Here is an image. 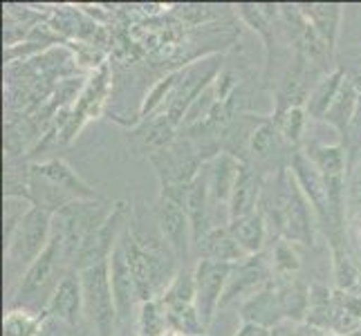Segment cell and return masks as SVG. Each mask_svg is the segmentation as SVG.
Returning a JSON list of instances; mask_svg holds the SVG:
<instances>
[{
    "label": "cell",
    "mask_w": 361,
    "mask_h": 336,
    "mask_svg": "<svg viewBox=\"0 0 361 336\" xmlns=\"http://www.w3.org/2000/svg\"><path fill=\"white\" fill-rule=\"evenodd\" d=\"M126 216H128L126 202H115L113 213L104 220L102 227L88 235V240L79 249L77 258H74V269L83 271V269H90L99 263L110 260L123 229H126Z\"/></svg>",
    "instance_id": "7"
},
{
    "label": "cell",
    "mask_w": 361,
    "mask_h": 336,
    "mask_svg": "<svg viewBox=\"0 0 361 336\" xmlns=\"http://www.w3.org/2000/svg\"><path fill=\"white\" fill-rule=\"evenodd\" d=\"M233 265L227 263H214V260H197L193 269L195 278V305L197 314L202 318V325L209 330L211 321L220 309V301L225 296L227 280Z\"/></svg>",
    "instance_id": "8"
},
{
    "label": "cell",
    "mask_w": 361,
    "mask_h": 336,
    "mask_svg": "<svg viewBox=\"0 0 361 336\" xmlns=\"http://www.w3.org/2000/svg\"><path fill=\"white\" fill-rule=\"evenodd\" d=\"M290 170L294 173V178L301 186L303 195L307 197V202L312 204L317 222L321 224L326 233L332 231V204H330V193L328 186L323 182L319 168L314 166V161L310 159L307 153L303 151H294L290 159Z\"/></svg>",
    "instance_id": "9"
},
{
    "label": "cell",
    "mask_w": 361,
    "mask_h": 336,
    "mask_svg": "<svg viewBox=\"0 0 361 336\" xmlns=\"http://www.w3.org/2000/svg\"><path fill=\"white\" fill-rule=\"evenodd\" d=\"M240 314L245 323H254V325H260L265 330L279 328V323L285 318V312H283L274 278L265 290H260L254 298H249V301L243 303Z\"/></svg>",
    "instance_id": "19"
},
{
    "label": "cell",
    "mask_w": 361,
    "mask_h": 336,
    "mask_svg": "<svg viewBox=\"0 0 361 336\" xmlns=\"http://www.w3.org/2000/svg\"><path fill=\"white\" fill-rule=\"evenodd\" d=\"M70 269H74V265L70 256L66 254L63 242L56 235H52L47 249L36 258V263L23 276L16 292V307L30 309V312L36 314H45L49 298H52L59 282L63 280Z\"/></svg>",
    "instance_id": "2"
},
{
    "label": "cell",
    "mask_w": 361,
    "mask_h": 336,
    "mask_svg": "<svg viewBox=\"0 0 361 336\" xmlns=\"http://www.w3.org/2000/svg\"><path fill=\"white\" fill-rule=\"evenodd\" d=\"M345 213L350 218L353 227L361 231V164L350 178V186H348V206Z\"/></svg>",
    "instance_id": "31"
},
{
    "label": "cell",
    "mask_w": 361,
    "mask_h": 336,
    "mask_svg": "<svg viewBox=\"0 0 361 336\" xmlns=\"http://www.w3.org/2000/svg\"><path fill=\"white\" fill-rule=\"evenodd\" d=\"M110 282H113L117 316H119V321H126L133 312V307L140 303V296H137L135 276L130 271V265H128L126 251H123V247H121V240L117 242L113 256H110Z\"/></svg>",
    "instance_id": "14"
},
{
    "label": "cell",
    "mask_w": 361,
    "mask_h": 336,
    "mask_svg": "<svg viewBox=\"0 0 361 336\" xmlns=\"http://www.w3.org/2000/svg\"><path fill=\"white\" fill-rule=\"evenodd\" d=\"M235 336H271V330H265L260 325H254V323H245L243 330Z\"/></svg>",
    "instance_id": "32"
},
{
    "label": "cell",
    "mask_w": 361,
    "mask_h": 336,
    "mask_svg": "<svg viewBox=\"0 0 361 336\" xmlns=\"http://www.w3.org/2000/svg\"><path fill=\"white\" fill-rule=\"evenodd\" d=\"M274 278L271 265L265 260L263 254L258 256H249L243 263H235L231 267L229 280H227V290L222 296L220 307H227L229 303L238 301V298H254L260 290H265Z\"/></svg>",
    "instance_id": "10"
},
{
    "label": "cell",
    "mask_w": 361,
    "mask_h": 336,
    "mask_svg": "<svg viewBox=\"0 0 361 336\" xmlns=\"http://www.w3.org/2000/svg\"><path fill=\"white\" fill-rule=\"evenodd\" d=\"M359 101H361V94H359L357 83L345 77L337 97H334L330 110L326 112V117H323V121H328L330 126L339 132L341 144H348V132H350V126L357 117Z\"/></svg>",
    "instance_id": "20"
},
{
    "label": "cell",
    "mask_w": 361,
    "mask_h": 336,
    "mask_svg": "<svg viewBox=\"0 0 361 336\" xmlns=\"http://www.w3.org/2000/svg\"><path fill=\"white\" fill-rule=\"evenodd\" d=\"M301 269V260H298L294 244L288 240H279L274 244L271 251V271L274 276H296V271Z\"/></svg>",
    "instance_id": "30"
},
{
    "label": "cell",
    "mask_w": 361,
    "mask_h": 336,
    "mask_svg": "<svg viewBox=\"0 0 361 336\" xmlns=\"http://www.w3.org/2000/svg\"><path fill=\"white\" fill-rule=\"evenodd\" d=\"M113 209L115 202L102 200V197L99 200H74L61 206L52 216V235L61 238L72 265L88 235L102 227L104 220L113 213Z\"/></svg>",
    "instance_id": "4"
},
{
    "label": "cell",
    "mask_w": 361,
    "mask_h": 336,
    "mask_svg": "<svg viewBox=\"0 0 361 336\" xmlns=\"http://www.w3.org/2000/svg\"><path fill=\"white\" fill-rule=\"evenodd\" d=\"M227 227L249 256H258L263 251L265 240H267V220L260 211L254 216L231 220V222H227Z\"/></svg>",
    "instance_id": "23"
},
{
    "label": "cell",
    "mask_w": 361,
    "mask_h": 336,
    "mask_svg": "<svg viewBox=\"0 0 361 336\" xmlns=\"http://www.w3.org/2000/svg\"><path fill=\"white\" fill-rule=\"evenodd\" d=\"M184 209L186 216L191 222V231H193V247L200 242L202 235L211 229V193H209V173L207 166L200 170L189 189L184 193Z\"/></svg>",
    "instance_id": "15"
},
{
    "label": "cell",
    "mask_w": 361,
    "mask_h": 336,
    "mask_svg": "<svg viewBox=\"0 0 361 336\" xmlns=\"http://www.w3.org/2000/svg\"><path fill=\"white\" fill-rule=\"evenodd\" d=\"M343 81H345L343 70H334V72L328 74L326 79H321L317 83V88L310 92V99H307V104H305L307 117H312V119H323V117H326V112L330 110L334 97H337V92H339Z\"/></svg>",
    "instance_id": "25"
},
{
    "label": "cell",
    "mask_w": 361,
    "mask_h": 336,
    "mask_svg": "<svg viewBox=\"0 0 361 336\" xmlns=\"http://www.w3.org/2000/svg\"><path fill=\"white\" fill-rule=\"evenodd\" d=\"M83 312V285H81V273L77 269H70L63 280L59 282L52 298H49L45 314L54 316L59 321L68 323V325L77 328L79 318Z\"/></svg>",
    "instance_id": "13"
},
{
    "label": "cell",
    "mask_w": 361,
    "mask_h": 336,
    "mask_svg": "<svg viewBox=\"0 0 361 336\" xmlns=\"http://www.w3.org/2000/svg\"><path fill=\"white\" fill-rule=\"evenodd\" d=\"M137 325H140V336H161L169 330L164 309H161L159 301H151V303L140 305Z\"/></svg>",
    "instance_id": "29"
},
{
    "label": "cell",
    "mask_w": 361,
    "mask_h": 336,
    "mask_svg": "<svg viewBox=\"0 0 361 336\" xmlns=\"http://www.w3.org/2000/svg\"><path fill=\"white\" fill-rule=\"evenodd\" d=\"M193 249L200 260H214V263L235 265L249 258V254L231 235L229 227H211Z\"/></svg>",
    "instance_id": "16"
},
{
    "label": "cell",
    "mask_w": 361,
    "mask_h": 336,
    "mask_svg": "<svg viewBox=\"0 0 361 336\" xmlns=\"http://www.w3.org/2000/svg\"><path fill=\"white\" fill-rule=\"evenodd\" d=\"M79 273L83 285V312L94 325L97 336H115V323L119 316L110 282V260Z\"/></svg>",
    "instance_id": "5"
},
{
    "label": "cell",
    "mask_w": 361,
    "mask_h": 336,
    "mask_svg": "<svg viewBox=\"0 0 361 336\" xmlns=\"http://www.w3.org/2000/svg\"><path fill=\"white\" fill-rule=\"evenodd\" d=\"M283 146H288V144L281 139V135H279L276 126H274L271 117H265L263 123H260V126L256 128V132L252 137V144H249V155H247V159L252 157L256 164H271L274 157L281 155V148Z\"/></svg>",
    "instance_id": "24"
},
{
    "label": "cell",
    "mask_w": 361,
    "mask_h": 336,
    "mask_svg": "<svg viewBox=\"0 0 361 336\" xmlns=\"http://www.w3.org/2000/svg\"><path fill=\"white\" fill-rule=\"evenodd\" d=\"M52 211L32 206L5 242V265L9 282L25 276L52 240Z\"/></svg>",
    "instance_id": "3"
},
{
    "label": "cell",
    "mask_w": 361,
    "mask_h": 336,
    "mask_svg": "<svg viewBox=\"0 0 361 336\" xmlns=\"http://www.w3.org/2000/svg\"><path fill=\"white\" fill-rule=\"evenodd\" d=\"M243 161L238 157H233L229 153L216 155L214 159L207 164V173H209V193H211V204H227L231 200L233 186L238 182V175L243 170Z\"/></svg>",
    "instance_id": "18"
},
{
    "label": "cell",
    "mask_w": 361,
    "mask_h": 336,
    "mask_svg": "<svg viewBox=\"0 0 361 336\" xmlns=\"http://www.w3.org/2000/svg\"><path fill=\"white\" fill-rule=\"evenodd\" d=\"M361 325V296L350 292L334 294V314L332 328L337 334H353Z\"/></svg>",
    "instance_id": "26"
},
{
    "label": "cell",
    "mask_w": 361,
    "mask_h": 336,
    "mask_svg": "<svg viewBox=\"0 0 361 336\" xmlns=\"http://www.w3.org/2000/svg\"><path fill=\"white\" fill-rule=\"evenodd\" d=\"M45 316L47 314H36L23 307L9 309L3 318V336H39Z\"/></svg>",
    "instance_id": "27"
},
{
    "label": "cell",
    "mask_w": 361,
    "mask_h": 336,
    "mask_svg": "<svg viewBox=\"0 0 361 336\" xmlns=\"http://www.w3.org/2000/svg\"><path fill=\"white\" fill-rule=\"evenodd\" d=\"M330 251H332V271H334V282L341 292H353L359 287L361 280V269L355 263V258L348 249L345 235L330 240Z\"/></svg>",
    "instance_id": "22"
},
{
    "label": "cell",
    "mask_w": 361,
    "mask_h": 336,
    "mask_svg": "<svg viewBox=\"0 0 361 336\" xmlns=\"http://www.w3.org/2000/svg\"><path fill=\"white\" fill-rule=\"evenodd\" d=\"M260 213L267 224H274L279 240H288L292 244H312L314 242V220L312 204L307 202L301 186L290 168H281L274 175V191L265 186Z\"/></svg>",
    "instance_id": "1"
},
{
    "label": "cell",
    "mask_w": 361,
    "mask_h": 336,
    "mask_svg": "<svg viewBox=\"0 0 361 336\" xmlns=\"http://www.w3.org/2000/svg\"><path fill=\"white\" fill-rule=\"evenodd\" d=\"M108 90H110V70L108 66H102L94 72V77L85 83L81 97L77 99V106L70 112V119L63 128V142H70L72 137H77V132L83 128V123L88 119L102 115Z\"/></svg>",
    "instance_id": "11"
},
{
    "label": "cell",
    "mask_w": 361,
    "mask_h": 336,
    "mask_svg": "<svg viewBox=\"0 0 361 336\" xmlns=\"http://www.w3.org/2000/svg\"><path fill=\"white\" fill-rule=\"evenodd\" d=\"M305 117L307 112L305 108H290L281 112V115H274L271 121L274 126H276L281 139L288 144L290 148H298V144H301V137H303V130H305Z\"/></svg>",
    "instance_id": "28"
},
{
    "label": "cell",
    "mask_w": 361,
    "mask_h": 336,
    "mask_svg": "<svg viewBox=\"0 0 361 336\" xmlns=\"http://www.w3.org/2000/svg\"><path fill=\"white\" fill-rule=\"evenodd\" d=\"M298 11L305 16V20L317 30V34L326 41L330 54H334L337 47V36H339V25L343 18V7L341 5H326V3H312V5H296Z\"/></svg>",
    "instance_id": "21"
},
{
    "label": "cell",
    "mask_w": 361,
    "mask_h": 336,
    "mask_svg": "<svg viewBox=\"0 0 361 336\" xmlns=\"http://www.w3.org/2000/svg\"><path fill=\"white\" fill-rule=\"evenodd\" d=\"M176 128L178 126L166 115L148 117L137 128L128 130V142L137 155H146L151 159L153 155L166 151V148L178 139Z\"/></svg>",
    "instance_id": "12"
},
{
    "label": "cell",
    "mask_w": 361,
    "mask_h": 336,
    "mask_svg": "<svg viewBox=\"0 0 361 336\" xmlns=\"http://www.w3.org/2000/svg\"><path fill=\"white\" fill-rule=\"evenodd\" d=\"M263 191H265L263 178L245 164L243 170H240V175H238V182H235V186H233L231 200H229V206H227V211H229V220L227 222L258 213L260 200H263Z\"/></svg>",
    "instance_id": "17"
},
{
    "label": "cell",
    "mask_w": 361,
    "mask_h": 336,
    "mask_svg": "<svg viewBox=\"0 0 361 336\" xmlns=\"http://www.w3.org/2000/svg\"><path fill=\"white\" fill-rule=\"evenodd\" d=\"M184 193L186 189H161L155 206V218L161 238L173 249V254L178 256L182 267H186V260H189L193 247V231L184 209Z\"/></svg>",
    "instance_id": "6"
},
{
    "label": "cell",
    "mask_w": 361,
    "mask_h": 336,
    "mask_svg": "<svg viewBox=\"0 0 361 336\" xmlns=\"http://www.w3.org/2000/svg\"><path fill=\"white\" fill-rule=\"evenodd\" d=\"M161 336H182V334H178L176 330H166L164 334H161Z\"/></svg>",
    "instance_id": "33"
}]
</instances>
